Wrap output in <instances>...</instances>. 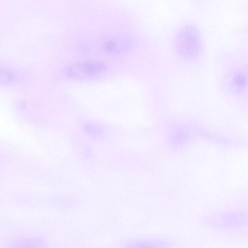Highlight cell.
Listing matches in <instances>:
<instances>
[{"label": "cell", "mask_w": 248, "mask_h": 248, "mask_svg": "<svg viewBox=\"0 0 248 248\" xmlns=\"http://www.w3.org/2000/svg\"><path fill=\"white\" fill-rule=\"evenodd\" d=\"M176 43L179 52L184 56L188 58L196 56L200 48L198 32L193 27H186L178 35Z\"/></svg>", "instance_id": "obj_1"}, {"label": "cell", "mask_w": 248, "mask_h": 248, "mask_svg": "<svg viewBox=\"0 0 248 248\" xmlns=\"http://www.w3.org/2000/svg\"><path fill=\"white\" fill-rule=\"evenodd\" d=\"M105 64L101 62H85L75 63L67 69V75L73 78L92 76L103 71Z\"/></svg>", "instance_id": "obj_2"}, {"label": "cell", "mask_w": 248, "mask_h": 248, "mask_svg": "<svg viewBox=\"0 0 248 248\" xmlns=\"http://www.w3.org/2000/svg\"><path fill=\"white\" fill-rule=\"evenodd\" d=\"M124 46L116 41H109L105 46V50L110 53H116L120 52L124 48Z\"/></svg>", "instance_id": "obj_3"}, {"label": "cell", "mask_w": 248, "mask_h": 248, "mask_svg": "<svg viewBox=\"0 0 248 248\" xmlns=\"http://www.w3.org/2000/svg\"><path fill=\"white\" fill-rule=\"evenodd\" d=\"M12 72L0 69V82H8L14 79Z\"/></svg>", "instance_id": "obj_4"}, {"label": "cell", "mask_w": 248, "mask_h": 248, "mask_svg": "<svg viewBox=\"0 0 248 248\" xmlns=\"http://www.w3.org/2000/svg\"><path fill=\"white\" fill-rule=\"evenodd\" d=\"M234 83L238 86L243 87L246 83V78L242 74H237L233 78Z\"/></svg>", "instance_id": "obj_5"}]
</instances>
